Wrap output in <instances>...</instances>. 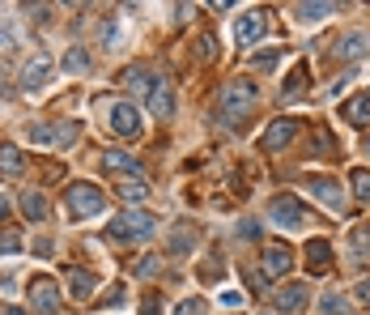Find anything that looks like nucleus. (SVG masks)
I'll return each mask as SVG.
<instances>
[{"instance_id":"nucleus-40","label":"nucleus","mask_w":370,"mask_h":315,"mask_svg":"<svg viewBox=\"0 0 370 315\" xmlns=\"http://www.w3.org/2000/svg\"><path fill=\"white\" fill-rule=\"evenodd\" d=\"M4 213H9V201H4V196H0V218H4Z\"/></svg>"},{"instance_id":"nucleus-23","label":"nucleus","mask_w":370,"mask_h":315,"mask_svg":"<svg viewBox=\"0 0 370 315\" xmlns=\"http://www.w3.org/2000/svg\"><path fill=\"white\" fill-rule=\"evenodd\" d=\"M307 81H311V77H307V68L298 64V68L290 73V81H285V90H281V98H298V94H307Z\"/></svg>"},{"instance_id":"nucleus-11","label":"nucleus","mask_w":370,"mask_h":315,"mask_svg":"<svg viewBox=\"0 0 370 315\" xmlns=\"http://www.w3.org/2000/svg\"><path fill=\"white\" fill-rule=\"evenodd\" d=\"M149 111H153L158 119H170V115H175V90H170V81L153 77V85H149Z\"/></svg>"},{"instance_id":"nucleus-27","label":"nucleus","mask_w":370,"mask_h":315,"mask_svg":"<svg viewBox=\"0 0 370 315\" xmlns=\"http://www.w3.org/2000/svg\"><path fill=\"white\" fill-rule=\"evenodd\" d=\"M354 252H358V260H370V226L354 230Z\"/></svg>"},{"instance_id":"nucleus-5","label":"nucleus","mask_w":370,"mask_h":315,"mask_svg":"<svg viewBox=\"0 0 370 315\" xmlns=\"http://www.w3.org/2000/svg\"><path fill=\"white\" fill-rule=\"evenodd\" d=\"M268 222H277V226H285V230H298V226L311 222V213L303 209L298 196H277V201L268 205Z\"/></svg>"},{"instance_id":"nucleus-37","label":"nucleus","mask_w":370,"mask_h":315,"mask_svg":"<svg viewBox=\"0 0 370 315\" xmlns=\"http://www.w3.org/2000/svg\"><path fill=\"white\" fill-rule=\"evenodd\" d=\"M358 299H362V303H370V282H362V286H358Z\"/></svg>"},{"instance_id":"nucleus-4","label":"nucleus","mask_w":370,"mask_h":315,"mask_svg":"<svg viewBox=\"0 0 370 315\" xmlns=\"http://www.w3.org/2000/svg\"><path fill=\"white\" fill-rule=\"evenodd\" d=\"M68 209H72V218H98V213H107V196L94 183H72L68 188Z\"/></svg>"},{"instance_id":"nucleus-41","label":"nucleus","mask_w":370,"mask_h":315,"mask_svg":"<svg viewBox=\"0 0 370 315\" xmlns=\"http://www.w3.org/2000/svg\"><path fill=\"white\" fill-rule=\"evenodd\" d=\"M366 154H370V141H366Z\"/></svg>"},{"instance_id":"nucleus-21","label":"nucleus","mask_w":370,"mask_h":315,"mask_svg":"<svg viewBox=\"0 0 370 315\" xmlns=\"http://www.w3.org/2000/svg\"><path fill=\"white\" fill-rule=\"evenodd\" d=\"M337 4H294V17L298 21H320V17H332Z\"/></svg>"},{"instance_id":"nucleus-16","label":"nucleus","mask_w":370,"mask_h":315,"mask_svg":"<svg viewBox=\"0 0 370 315\" xmlns=\"http://www.w3.org/2000/svg\"><path fill=\"white\" fill-rule=\"evenodd\" d=\"M64 286H68L72 299H89V294H94V277L81 273V269H64Z\"/></svg>"},{"instance_id":"nucleus-7","label":"nucleus","mask_w":370,"mask_h":315,"mask_svg":"<svg viewBox=\"0 0 370 315\" xmlns=\"http://www.w3.org/2000/svg\"><path fill=\"white\" fill-rule=\"evenodd\" d=\"M111 128H115L119 137H136V132H141V111H136V102H128V98L111 102Z\"/></svg>"},{"instance_id":"nucleus-32","label":"nucleus","mask_w":370,"mask_h":315,"mask_svg":"<svg viewBox=\"0 0 370 315\" xmlns=\"http://www.w3.org/2000/svg\"><path fill=\"white\" fill-rule=\"evenodd\" d=\"M13 47H17V38H13V30H4V26H0V55H9Z\"/></svg>"},{"instance_id":"nucleus-6","label":"nucleus","mask_w":370,"mask_h":315,"mask_svg":"<svg viewBox=\"0 0 370 315\" xmlns=\"http://www.w3.org/2000/svg\"><path fill=\"white\" fill-rule=\"evenodd\" d=\"M315 201H324L328 209H345V188L337 183V179H328V175H307V183H303Z\"/></svg>"},{"instance_id":"nucleus-38","label":"nucleus","mask_w":370,"mask_h":315,"mask_svg":"<svg viewBox=\"0 0 370 315\" xmlns=\"http://www.w3.org/2000/svg\"><path fill=\"white\" fill-rule=\"evenodd\" d=\"M145 315H158V299H145Z\"/></svg>"},{"instance_id":"nucleus-22","label":"nucleus","mask_w":370,"mask_h":315,"mask_svg":"<svg viewBox=\"0 0 370 315\" xmlns=\"http://www.w3.org/2000/svg\"><path fill=\"white\" fill-rule=\"evenodd\" d=\"M119 196H124V201H145V196H149V183H145L141 175H132V179H119Z\"/></svg>"},{"instance_id":"nucleus-12","label":"nucleus","mask_w":370,"mask_h":315,"mask_svg":"<svg viewBox=\"0 0 370 315\" xmlns=\"http://www.w3.org/2000/svg\"><path fill=\"white\" fill-rule=\"evenodd\" d=\"M264 30H268V17H264V13H247V17L234 21V43H239V47H251Z\"/></svg>"},{"instance_id":"nucleus-20","label":"nucleus","mask_w":370,"mask_h":315,"mask_svg":"<svg viewBox=\"0 0 370 315\" xmlns=\"http://www.w3.org/2000/svg\"><path fill=\"white\" fill-rule=\"evenodd\" d=\"M21 213H26L30 222H47V201H43L38 192H26V196H21Z\"/></svg>"},{"instance_id":"nucleus-17","label":"nucleus","mask_w":370,"mask_h":315,"mask_svg":"<svg viewBox=\"0 0 370 315\" xmlns=\"http://www.w3.org/2000/svg\"><path fill=\"white\" fill-rule=\"evenodd\" d=\"M307 260H311V273H328V265H332V247H328L324 239H311V243H307Z\"/></svg>"},{"instance_id":"nucleus-30","label":"nucleus","mask_w":370,"mask_h":315,"mask_svg":"<svg viewBox=\"0 0 370 315\" xmlns=\"http://www.w3.org/2000/svg\"><path fill=\"white\" fill-rule=\"evenodd\" d=\"M13 252H21V235H0V256H13Z\"/></svg>"},{"instance_id":"nucleus-34","label":"nucleus","mask_w":370,"mask_h":315,"mask_svg":"<svg viewBox=\"0 0 370 315\" xmlns=\"http://www.w3.org/2000/svg\"><path fill=\"white\" fill-rule=\"evenodd\" d=\"M158 269H162V260H141V265H136V273H141V277H153Z\"/></svg>"},{"instance_id":"nucleus-8","label":"nucleus","mask_w":370,"mask_h":315,"mask_svg":"<svg viewBox=\"0 0 370 315\" xmlns=\"http://www.w3.org/2000/svg\"><path fill=\"white\" fill-rule=\"evenodd\" d=\"M30 307L43 311V315L60 311V290H55L51 277H34V282H30Z\"/></svg>"},{"instance_id":"nucleus-19","label":"nucleus","mask_w":370,"mask_h":315,"mask_svg":"<svg viewBox=\"0 0 370 315\" xmlns=\"http://www.w3.org/2000/svg\"><path fill=\"white\" fill-rule=\"evenodd\" d=\"M102 166L115 171V175H124V171H136V158L124 154V149H107V154H102Z\"/></svg>"},{"instance_id":"nucleus-42","label":"nucleus","mask_w":370,"mask_h":315,"mask_svg":"<svg viewBox=\"0 0 370 315\" xmlns=\"http://www.w3.org/2000/svg\"><path fill=\"white\" fill-rule=\"evenodd\" d=\"M264 315H268V311H264Z\"/></svg>"},{"instance_id":"nucleus-10","label":"nucleus","mask_w":370,"mask_h":315,"mask_svg":"<svg viewBox=\"0 0 370 315\" xmlns=\"http://www.w3.org/2000/svg\"><path fill=\"white\" fill-rule=\"evenodd\" d=\"M294 137H298V119H277V124H268V132L260 137V149H264V154H277V149H285Z\"/></svg>"},{"instance_id":"nucleus-31","label":"nucleus","mask_w":370,"mask_h":315,"mask_svg":"<svg viewBox=\"0 0 370 315\" xmlns=\"http://www.w3.org/2000/svg\"><path fill=\"white\" fill-rule=\"evenodd\" d=\"M85 64H89V60H85V51H72V55L64 60V68H68V73H81Z\"/></svg>"},{"instance_id":"nucleus-9","label":"nucleus","mask_w":370,"mask_h":315,"mask_svg":"<svg viewBox=\"0 0 370 315\" xmlns=\"http://www.w3.org/2000/svg\"><path fill=\"white\" fill-rule=\"evenodd\" d=\"M51 73H55V64H51V55H30V64L21 68V85L30 90V94H38L47 81H51Z\"/></svg>"},{"instance_id":"nucleus-35","label":"nucleus","mask_w":370,"mask_h":315,"mask_svg":"<svg viewBox=\"0 0 370 315\" xmlns=\"http://www.w3.org/2000/svg\"><path fill=\"white\" fill-rule=\"evenodd\" d=\"M222 307H243V294H239V290H226V294H222Z\"/></svg>"},{"instance_id":"nucleus-33","label":"nucleus","mask_w":370,"mask_h":315,"mask_svg":"<svg viewBox=\"0 0 370 315\" xmlns=\"http://www.w3.org/2000/svg\"><path fill=\"white\" fill-rule=\"evenodd\" d=\"M281 60V51H264V55H256V68H273Z\"/></svg>"},{"instance_id":"nucleus-29","label":"nucleus","mask_w":370,"mask_h":315,"mask_svg":"<svg viewBox=\"0 0 370 315\" xmlns=\"http://www.w3.org/2000/svg\"><path fill=\"white\" fill-rule=\"evenodd\" d=\"M209 307H205V299H183L179 307H175V315H205Z\"/></svg>"},{"instance_id":"nucleus-14","label":"nucleus","mask_w":370,"mask_h":315,"mask_svg":"<svg viewBox=\"0 0 370 315\" xmlns=\"http://www.w3.org/2000/svg\"><path fill=\"white\" fill-rule=\"evenodd\" d=\"M307 299H311V290L307 286H281V290H273V307L277 311H303L307 307Z\"/></svg>"},{"instance_id":"nucleus-25","label":"nucleus","mask_w":370,"mask_h":315,"mask_svg":"<svg viewBox=\"0 0 370 315\" xmlns=\"http://www.w3.org/2000/svg\"><path fill=\"white\" fill-rule=\"evenodd\" d=\"M324 315H354V307H349V299H341V294H324Z\"/></svg>"},{"instance_id":"nucleus-39","label":"nucleus","mask_w":370,"mask_h":315,"mask_svg":"<svg viewBox=\"0 0 370 315\" xmlns=\"http://www.w3.org/2000/svg\"><path fill=\"white\" fill-rule=\"evenodd\" d=\"M0 315H26L21 307H0Z\"/></svg>"},{"instance_id":"nucleus-18","label":"nucleus","mask_w":370,"mask_h":315,"mask_svg":"<svg viewBox=\"0 0 370 315\" xmlns=\"http://www.w3.org/2000/svg\"><path fill=\"white\" fill-rule=\"evenodd\" d=\"M341 119H349V124H370V94L349 98V102L341 107Z\"/></svg>"},{"instance_id":"nucleus-1","label":"nucleus","mask_w":370,"mask_h":315,"mask_svg":"<svg viewBox=\"0 0 370 315\" xmlns=\"http://www.w3.org/2000/svg\"><path fill=\"white\" fill-rule=\"evenodd\" d=\"M256 85L247 81V77H239V81H226L222 85V98H217V111H222V119L226 124H234V119H243V115H251L256 111Z\"/></svg>"},{"instance_id":"nucleus-13","label":"nucleus","mask_w":370,"mask_h":315,"mask_svg":"<svg viewBox=\"0 0 370 315\" xmlns=\"http://www.w3.org/2000/svg\"><path fill=\"white\" fill-rule=\"evenodd\" d=\"M290 265H294L290 247H285V243H273V247L264 252V269H260V273H264L268 282H277V277H285V273H290Z\"/></svg>"},{"instance_id":"nucleus-2","label":"nucleus","mask_w":370,"mask_h":315,"mask_svg":"<svg viewBox=\"0 0 370 315\" xmlns=\"http://www.w3.org/2000/svg\"><path fill=\"white\" fill-rule=\"evenodd\" d=\"M77 137H81V128H77V124H64V119H55V124H30V128H26V141H30V145H60V149H64V145H72Z\"/></svg>"},{"instance_id":"nucleus-28","label":"nucleus","mask_w":370,"mask_h":315,"mask_svg":"<svg viewBox=\"0 0 370 315\" xmlns=\"http://www.w3.org/2000/svg\"><path fill=\"white\" fill-rule=\"evenodd\" d=\"M124 81H128V85H136V90H149V85H153L149 68H141V64H136V68H128V77H124Z\"/></svg>"},{"instance_id":"nucleus-36","label":"nucleus","mask_w":370,"mask_h":315,"mask_svg":"<svg viewBox=\"0 0 370 315\" xmlns=\"http://www.w3.org/2000/svg\"><path fill=\"white\" fill-rule=\"evenodd\" d=\"M196 51H200V55H205V60H209V55H213V38H209V34H205V38H200V43H196Z\"/></svg>"},{"instance_id":"nucleus-24","label":"nucleus","mask_w":370,"mask_h":315,"mask_svg":"<svg viewBox=\"0 0 370 315\" xmlns=\"http://www.w3.org/2000/svg\"><path fill=\"white\" fill-rule=\"evenodd\" d=\"M26 162H21V154L13 149V145H0V171H9V175H17Z\"/></svg>"},{"instance_id":"nucleus-26","label":"nucleus","mask_w":370,"mask_h":315,"mask_svg":"<svg viewBox=\"0 0 370 315\" xmlns=\"http://www.w3.org/2000/svg\"><path fill=\"white\" fill-rule=\"evenodd\" d=\"M354 196L370 205V171H354Z\"/></svg>"},{"instance_id":"nucleus-15","label":"nucleus","mask_w":370,"mask_h":315,"mask_svg":"<svg viewBox=\"0 0 370 315\" xmlns=\"http://www.w3.org/2000/svg\"><path fill=\"white\" fill-rule=\"evenodd\" d=\"M366 51H370V34L366 30H349V34L337 38V55H341V60H362Z\"/></svg>"},{"instance_id":"nucleus-3","label":"nucleus","mask_w":370,"mask_h":315,"mask_svg":"<svg viewBox=\"0 0 370 315\" xmlns=\"http://www.w3.org/2000/svg\"><path fill=\"white\" fill-rule=\"evenodd\" d=\"M153 230H158V218H153V213H145V209L124 213V218H115V222L107 226V235H111V239H149Z\"/></svg>"}]
</instances>
